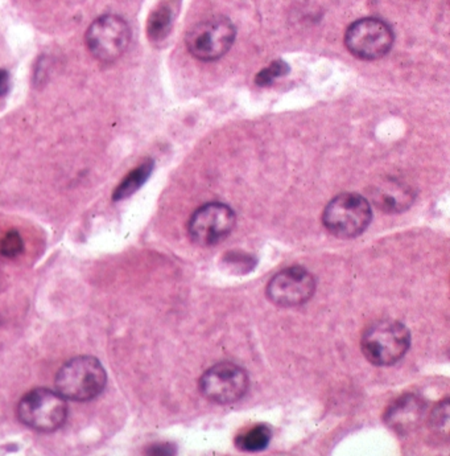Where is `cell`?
<instances>
[{"label":"cell","instance_id":"6da1fadb","mask_svg":"<svg viewBox=\"0 0 450 456\" xmlns=\"http://www.w3.org/2000/svg\"><path fill=\"white\" fill-rule=\"evenodd\" d=\"M361 347L372 365L391 367L410 350L411 332L398 320H379L364 331Z\"/></svg>","mask_w":450,"mask_h":456},{"label":"cell","instance_id":"7a4b0ae2","mask_svg":"<svg viewBox=\"0 0 450 456\" xmlns=\"http://www.w3.org/2000/svg\"><path fill=\"white\" fill-rule=\"evenodd\" d=\"M56 389L65 399L85 402L98 397L108 382V375L98 358L79 356L59 367Z\"/></svg>","mask_w":450,"mask_h":456},{"label":"cell","instance_id":"3957f363","mask_svg":"<svg viewBox=\"0 0 450 456\" xmlns=\"http://www.w3.org/2000/svg\"><path fill=\"white\" fill-rule=\"evenodd\" d=\"M372 220L370 201L358 193H342L323 210V224L334 237L350 239L361 236Z\"/></svg>","mask_w":450,"mask_h":456},{"label":"cell","instance_id":"277c9868","mask_svg":"<svg viewBox=\"0 0 450 456\" xmlns=\"http://www.w3.org/2000/svg\"><path fill=\"white\" fill-rule=\"evenodd\" d=\"M18 416L23 425L32 430L53 433L67 422L68 404L59 392L38 387L20 399Z\"/></svg>","mask_w":450,"mask_h":456},{"label":"cell","instance_id":"5b68a950","mask_svg":"<svg viewBox=\"0 0 450 456\" xmlns=\"http://www.w3.org/2000/svg\"><path fill=\"white\" fill-rule=\"evenodd\" d=\"M250 378L245 369L230 361L209 367L198 381V389L207 401L217 405H231L246 396Z\"/></svg>","mask_w":450,"mask_h":456},{"label":"cell","instance_id":"8992f818","mask_svg":"<svg viewBox=\"0 0 450 456\" xmlns=\"http://www.w3.org/2000/svg\"><path fill=\"white\" fill-rule=\"evenodd\" d=\"M235 40L234 24L225 16L202 20L186 35V48L201 61H216L225 56Z\"/></svg>","mask_w":450,"mask_h":456},{"label":"cell","instance_id":"52a82bcc","mask_svg":"<svg viewBox=\"0 0 450 456\" xmlns=\"http://www.w3.org/2000/svg\"><path fill=\"white\" fill-rule=\"evenodd\" d=\"M131 41L127 21L117 15H103L94 20L85 35V42L94 59L112 62L120 59Z\"/></svg>","mask_w":450,"mask_h":456},{"label":"cell","instance_id":"ba28073f","mask_svg":"<svg viewBox=\"0 0 450 456\" xmlns=\"http://www.w3.org/2000/svg\"><path fill=\"white\" fill-rule=\"evenodd\" d=\"M346 48L361 59H378L392 48L393 33L387 23L376 18L357 20L345 33Z\"/></svg>","mask_w":450,"mask_h":456},{"label":"cell","instance_id":"9c48e42d","mask_svg":"<svg viewBox=\"0 0 450 456\" xmlns=\"http://www.w3.org/2000/svg\"><path fill=\"white\" fill-rule=\"evenodd\" d=\"M236 222L234 210L222 203L197 209L188 222L190 239L200 246H214L230 236Z\"/></svg>","mask_w":450,"mask_h":456},{"label":"cell","instance_id":"30bf717a","mask_svg":"<svg viewBox=\"0 0 450 456\" xmlns=\"http://www.w3.org/2000/svg\"><path fill=\"white\" fill-rule=\"evenodd\" d=\"M316 279L301 266L284 268L270 279L265 295L277 307L303 306L313 297Z\"/></svg>","mask_w":450,"mask_h":456},{"label":"cell","instance_id":"8fae6325","mask_svg":"<svg viewBox=\"0 0 450 456\" xmlns=\"http://www.w3.org/2000/svg\"><path fill=\"white\" fill-rule=\"evenodd\" d=\"M372 205L384 213H401L411 207L416 198L415 190L399 178L379 180L369 189Z\"/></svg>","mask_w":450,"mask_h":456},{"label":"cell","instance_id":"7c38bea8","mask_svg":"<svg viewBox=\"0 0 450 456\" xmlns=\"http://www.w3.org/2000/svg\"><path fill=\"white\" fill-rule=\"evenodd\" d=\"M425 410L427 402L420 396L404 394L387 407L384 422L395 433L405 435L419 426Z\"/></svg>","mask_w":450,"mask_h":456},{"label":"cell","instance_id":"4fadbf2b","mask_svg":"<svg viewBox=\"0 0 450 456\" xmlns=\"http://www.w3.org/2000/svg\"><path fill=\"white\" fill-rule=\"evenodd\" d=\"M173 20H175V12L171 4L161 3L160 6H157L148 18V39L154 42L167 39L169 32L172 30Z\"/></svg>","mask_w":450,"mask_h":456},{"label":"cell","instance_id":"5bb4252c","mask_svg":"<svg viewBox=\"0 0 450 456\" xmlns=\"http://www.w3.org/2000/svg\"><path fill=\"white\" fill-rule=\"evenodd\" d=\"M154 167H155L154 160L148 159L144 163H142L139 167L132 169L114 190L112 200L114 201H122L125 198L132 196L137 189L142 188L143 184H146V181H147L148 178L151 176V173L154 171Z\"/></svg>","mask_w":450,"mask_h":456},{"label":"cell","instance_id":"9a60e30c","mask_svg":"<svg viewBox=\"0 0 450 456\" xmlns=\"http://www.w3.org/2000/svg\"><path fill=\"white\" fill-rule=\"evenodd\" d=\"M272 431L267 425H256L235 438V445L246 452H259L270 445Z\"/></svg>","mask_w":450,"mask_h":456},{"label":"cell","instance_id":"2e32d148","mask_svg":"<svg viewBox=\"0 0 450 456\" xmlns=\"http://www.w3.org/2000/svg\"><path fill=\"white\" fill-rule=\"evenodd\" d=\"M429 426L436 435H449V399L441 401L437 406L432 410L429 416Z\"/></svg>","mask_w":450,"mask_h":456},{"label":"cell","instance_id":"e0dca14e","mask_svg":"<svg viewBox=\"0 0 450 456\" xmlns=\"http://www.w3.org/2000/svg\"><path fill=\"white\" fill-rule=\"evenodd\" d=\"M289 72V67L287 62H284L283 59H276L272 64H270L267 68L260 70L256 77H255V82L258 86H268L274 82L275 79L277 77H283L287 73Z\"/></svg>","mask_w":450,"mask_h":456},{"label":"cell","instance_id":"ac0fdd59","mask_svg":"<svg viewBox=\"0 0 450 456\" xmlns=\"http://www.w3.org/2000/svg\"><path fill=\"white\" fill-rule=\"evenodd\" d=\"M24 250V242L18 230H10L0 239V254L3 257L16 258Z\"/></svg>","mask_w":450,"mask_h":456},{"label":"cell","instance_id":"d6986e66","mask_svg":"<svg viewBox=\"0 0 450 456\" xmlns=\"http://www.w3.org/2000/svg\"><path fill=\"white\" fill-rule=\"evenodd\" d=\"M226 265L235 268V273L245 274L254 268L256 261L245 253H227L225 257Z\"/></svg>","mask_w":450,"mask_h":456},{"label":"cell","instance_id":"ffe728a7","mask_svg":"<svg viewBox=\"0 0 450 456\" xmlns=\"http://www.w3.org/2000/svg\"><path fill=\"white\" fill-rule=\"evenodd\" d=\"M177 448L169 443H161V445H155V446L148 448L147 454L151 455H173L176 454Z\"/></svg>","mask_w":450,"mask_h":456},{"label":"cell","instance_id":"44dd1931","mask_svg":"<svg viewBox=\"0 0 450 456\" xmlns=\"http://www.w3.org/2000/svg\"><path fill=\"white\" fill-rule=\"evenodd\" d=\"M11 89L10 73L6 69H0V97L8 94Z\"/></svg>","mask_w":450,"mask_h":456}]
</instances>
